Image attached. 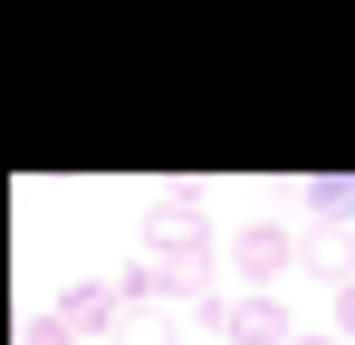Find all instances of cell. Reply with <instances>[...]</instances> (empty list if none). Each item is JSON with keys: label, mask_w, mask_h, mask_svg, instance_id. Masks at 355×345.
Wrapping results in <instances>:
<instances>
[{"label": "cell", "mask_w": 355, "mask_h": 345, "mask_svg": "<svg viewBox=\"0 0 355 345\" xmlns=\"http://www.w3.org/2000/svg\"><path fill=\"white\" fill-rule=\"evenodd\" d=\"M221 259H231V288H259V297H279V278L307 259V240H297V230H279V221H240Z\"/></svg>", "instance_id": "6da1fadb"}, {"label": "cell", "mask_w": 355, "mask_h": 345, "mask_svg": "<svg viewBox=\"0 0 355 345\" xmlns=\"http://www.w3.org/2000/svg\"><path fill=\"white\" fill-rule=\"evenodd\" d=\"M202 317H211V336H221V345H297L288 297H259V288H221Z\"/></svg>", "instance_id": "7a4b0ae2"}, {"label": "cell", "mask_w": 355, "mask_h": 345, "mask_svg": "<svg viewBox=\"0 0 355 345\" xmlns=\"http://www.w3.org/2000/svg\"><path fill=\"white\" fill-rule=\"evenodd\" d=\"M58 317L77 326V336H116L125 317H135V297H125V278H77L58 297Z\"/></svg>", "instance_id": "3957f363"}, {"label": "cell", "mask_w": 355, "mask_h": 345, "mask_svg": "<svg viewBox=\"0 0 355 345\" xmlns=\"http://www.w3.org/2000/svg\"><path fill=\"white\" fill-rule=\"evenodd\" d=\"M297 269L327 278V288H355V230H307V259Z\"/></svg>", "instance_id": "277c9868"}, {"label": "cell", "mask_w": 355, "mask_h": 345, "mask_svg": "<svg viewBox=\"0 0 355 345\" xmlns=\"http://www.w3.org/2000/svg\"><path fill=\"white\" fill-rule=\"evenodd\" d=\"M297 202L317 211V230H355V172H317Z\"/></svg>", "instance_id": "5b68a950"}, {"label": "cell", "mask_w": 355, "mask_h": 345, "mask_svg": "<svg viewBox=\"0 0 355 345\" xmlns=\"http://www.w3.org/2000/svg\"><path fill=\"white\" fill-rule=\"evenodd\" d=\"M116 345H173V317H164V307H135L116 326Z\"/></svg>", "instance_id": "8992f818"}, {"label": "cell", "mask_w": 355, "mask_h": 345, "mask_svg": "<svg viewBox=\"0 0 355 345\" xmlns=\"http://www.w3.org/2000/svg\"><path fill=\"white\" fill-rule=\"evenodd\" d=\"M19 345H77V326L49 307V317H29V326H19Z\"/></svg>", "instance_id": "52a82bcc"}, {"label": "cell", "mask_w": 355, "mask_h": 345, "mask_svg": "<svg viewBox=\"0 0 355 345\" xmlns=\"http://www.w3.org/2000/svg\"><path fill=\"white\" fill-rule=\"evenodd\" d=\"M336 336L355 345V288H336Z\"/></svg>", "instance_id": "ba28073f"}, {"label": "cell", "mask_w": 355, "mask_h": 345, "mask_svg": "<svg viewBox=\"0 0 355 345\" xmlns=\"http://www.w3.org/2000/svg\"><path fill=\"white\" fill-rule=\"evenodd\" d=\"M297 345H346V336H307V326H297Z\"/></svg>", "instance_id": "9c48e42d"}]
</instances>
